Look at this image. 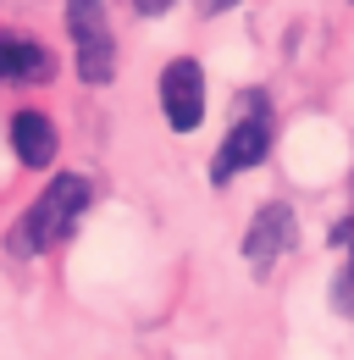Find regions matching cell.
Wrapping results in <instances>:
<instances>
[{
    "label": "cell",
    "mask_w": 354,
    "mask_h": 360,
    "mask_svg": "<svg viewBox=\"0 0 354 360\" xmlns=\"http://www.w3.org/2000/svg\"><path fill=\"white\" fill-rule=\"evenodd\" d=\"M88 200H94V188H88V178H78V172H61V178H50V188H39V200L11 222V233H6V250L11 255H39V250H50V244H61L72 227H78V217L88 211Z\"/></svg>",
    "instance_id": "obj_1"
},
{
    "label": "cell",
    "mask_w": 354,
    "mask_h": 360,
    "mask_svg": "<svg viewBox=\"0 0 354 360\" xmlns=\"http://www.w3.org/2000/svg\"><path fill=\"white\" fill-rule=\"evenodd\" d=\"M266 155H271V105H266V94H244V117L227 128L221 150L211 155V183L221 188L227 178L261 167Z\"/></svg>",
    "instance_id": "obj_2"
},
{
    "label": "cell",
    "mask_w": 354,
    "mask_h": 360,
    "mask_svg": "<svg viewBox=\"0 0 354 360\" xmlns=\"http://www.w3.org/2000/svg\"><path fill=\"white\" fill-rule=\"evenodd\" d=\"M67 34L78 50V78L84 84H111L117 72V34L105 17V0H67Z\"/></svg>",
    "instance_id": "obj_3"
},
{
    "label": "cell",
    "mask_w": 354,
    "mask_h": 360,
    "mask_svg": "<svg viewBox=\"0 0 354 360\" xmlns=\"http://www.w3.org/2000/svg\"><path fill=\"white\" fill-rule=\"evenodd\" d=\"M161 117L172 134H194L205 122V67L194 56H177L161 67Z\"/></svg>",
    "instance_id": "obj_4"
},
{
    "label": "cell",
    "mask_w": 354,
    "mask_h": 360,
    "mask_svg": "<svg viewBox=\"0 0 354 360\" xmlns=\"http://www.w3.org/2000/svg\"><path fill=\"white\" fill-rule=\"evenodd\" d=\"M294 238H299V217H294V205L271 200V205L255 211V222H249L244 255H249V266H255V271H266V266H277V261L294 250Z\"/></svg>",
    "instance_id": "obj_5"
},
{
    "label": "cell",
    "mask_w": 354,
    "mask_h": 360,
    "mask_svg": "<svg viewBox=\"0 0 354 360\" xmlns=\"http://www.w3.org/2000/svg\"><path fill=\"white\" fill-rule=\"evenodd\" d=\"M44 78H55V56L28 34L0 28V84H44Z\"/></svg>",
    "instance_id": "obj_6"
},
{
    "label": "cell",
    "mask_w": 354,
    "mask_h": 360,
    "mask_svg": "<svg viewBox=\"0 0 354 360\" xmlns=\"http://www.w3.org/2000/svg\"><path fill=\"white\" fill-rule=\"evenodd\" d=\"M11 144H17V161L22 167H50L55 161V122L44 111H17L11 117Z\"/></svg>",
    "instance_id": "obj_7"
},
{
    "label": "cell",
    "mask_w": 354,
    "mask_h": 360,
    "mask_svg": "<svg viewBox=\"0 0 354 360\" xmlns=\"http://www.w3.org/2000/svg\"><path fill=\"white\" fill-rule=\"evenodd\" d=\"M343 238L354 244V233H343ZM332 305H338L343 316H354V250H349V266L338 271V288H332Z\"/></svg>",
    "instance_id": "obj_8"
},
{
    "label": "cell",
    "mask_w": 354,
    "mask_h": 360,
    "mask_svg": "<svg viewBox=\"0 0 354 360\" xmlns=\"http://www.w3.org/2000/svg\"><path fill=\"white\" fill-rule=\"evenodd\" d=\"M133 6H138V17H161L172 0H133Z\"/></svg>",
    "instance_id": "obj_9"
},
{
    "label": "cell",
    "mask_w": 354,
    "mask_h": 360,
    "mask_svg": "<svg viewBox=\"0 0 354 360\" xmlns=\"http://www.w3.org/2000/svg\"><path fill=\"white\" fill-rule=\"evenodd\" d=\"M199 6H205L211 17H221V11H227V6H238V0H199Z\"/></svg>",
    "instance_id": "obj_10"
}]
</instances>
